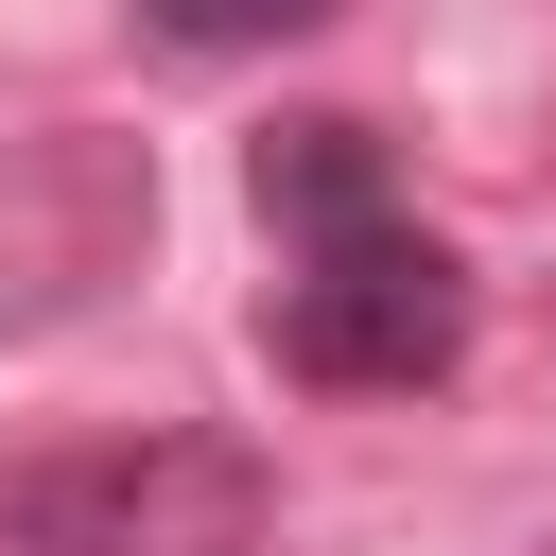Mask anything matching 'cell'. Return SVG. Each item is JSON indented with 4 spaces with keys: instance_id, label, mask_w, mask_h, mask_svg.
I'll return each instance as SVG.
<instances>
[{
    "instance_id": "1",
    "label": "cell",
    "mask_w": 556,
    "mask_h": 556,
    "mask_svg": "<svg viewBox=\"0 0 556 556\" xmlns=\"http://www.w3.org/2000/svg\"><path fill=\"white\" fill-rule=\"evenodd\" d=\"M278 469L243 434H87L0 469V556H261Z\"/></svg>"
},
{
    "instance_id": "2",
    "label": "cell",
    "mask_w": 556,
    "mask_h": 556,
    "mask_svg": "<svg viewBox=\"0 0 556 556\" xmlns=\"http://www.w3.org/2000/svg\"><path fill=\"white\" fill-rule=\"evenodd\" d=\"M469 348V261L434 243V226H365V243H330V261H295L278 278V365L295 382H434Z\"/></svg>"
},
{
    "instance_id": "3",
    "label": "cell",
    "mask_w": 556,
    "mask_h": 556,
    "mask_svg": "<svg viewBox=\"0 0 556 556\" xmlns=\"http://www.w3.org/2000/svg\"><path fill=\"white\" fill-rule=\"evenodd\" d=\"M243 191H261V226H278L295 261H330V243L400 226V174H382V122H278V139L243 156Z\"/></svg>"
}]
</instances>
